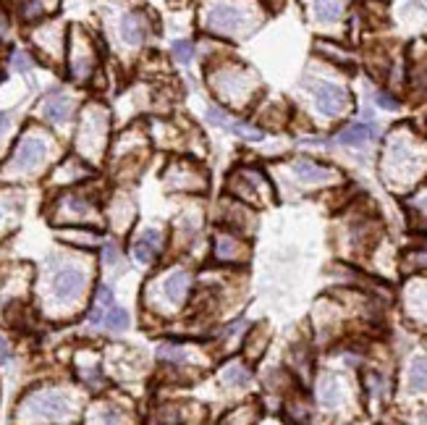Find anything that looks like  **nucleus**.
I'll use <instances>...</instances> for the list:
<instances>
[{
  "label": "nucleus",
  "mask_w": 427,
  "mask_h": 425,
  "mask_svg": "<svg viewBox=\"0 0 427 425\" xmlns=\"http://www.w3.org/2000/svg\"><path fill=\"white\" fill-rule=\"evenodd\" d=\"M189 286H192V276L186 271H176L171 273L168 278H165V286H163V292L168 297V302L173 305H181L186 292H189Z\"/></svg>",
  "instance_id": "13"
},
{
  "label": "nucleus",
  "mask_w": 427,
  "mask_h": 425,
  "mask_svg": "<svg viewBox=\"0 0 427 425\" xmlns=\"http://www.w3.org/2000/svg\"><path fill=\"white\" fill-rule=\"evenodd\" d=\"M45 158H47V142L40 134H27V137L19 140L16 150H13L8 171H13V174H32L34 168L43 165Z\"/></svg>",
  "instance_id": "4"
},
{
  "label": "nucleus",
  "mask_w": 427,
  "mask_h": 425,
  "mask_svg": "<svg viewBox=\"0 0 427 425\" xmlns=\"http://www.w3.org/2000/svg\"><path fill=\"white\" fill-rule=\"evenodd\" d=\"M45 119L53 121V124H63L68 116H71V98L66 92H53L50 98L45 100Z\"/></svg>",
  "instance_id": "12"
},
{
  "label": "nucleus",
  "mask_w": 427,
  "mask_h": 425,
  "mask_svg": "<svg viewBox=\"0 0 427 425\" xmlns=\"http://www.w3.org/2000/svg\"><path fill=\"white\" fill-rule=\"evenodd\" d=\"M294 174L299 176L301 181H328L333 176L331 168H322V165L312 163V161H299L294 165Z\"/></svg>",
  "instance_id": "16"
},
{
  "label": "nucleus",
  "mask_w": 427,
  "mask_h": 425,
  "mask_svg": "<svg viewBox=\"0 0 427 425\" xmlns=\"http://www.w3.org/2000/svg\"><path fill=\"white\" fill-rule=\"evenodd\" d=\"M95 61L97 55H95V47H92V40L82 29H74L71 45H68V66H71V74H74L76 82L89 79L92 68H95Z\"/></svg>",
  "instance_id": "5"
},
{
  "label": "nucleus",
  "mask_w": 427,
  "mask_h": 425,
  "mask_svg": "<svg viewBox=\"0 0 427 425\" xmlns=\"http://www.w3.org/2000/svg\"><path fill=\"white\" fill-rule=\"evenodd\" d=\"M13 11L24 24H37L50 13V0H13Z\"/></svg>",
  "instance_id": "10"
},
{
  "label": "nucleus",
  "mask_w": 427,
  "mask_h": 425,
  "mask_svg": "<svg viewBox=\"0 0 427 425\" xmlns=\"http://www.w3.org/2000/svg\"><path fill=\"white\" fill-rule=\"evenodd\" d=\"M87 286V276L79 268H74V265H66V268H58V271L53 273V281H50V294H53V299H58V302H74L76 297L84 292Z\"/></svg>",
  "instance_id": "6"
},
{
  "label": "nucleus",
  "mask_w": 427,
  "mask_h": 425,
  "mask_svg": "<svg viewBox=\"0 0 427 425\" xmlns=\"http://www.w3.org/2000/svg\"><path fill=\"white\" fill-rule=\"evenodd\" d=\"M207 119H210V124H213V126H223V129H231V124H234V121H231V116H228V113H225V110H220V108H207Z\"/></svg>",
  "instance_id": "26"
},
{
  "label": "nucleus",
  "mask_w": 427,
  "mask_h": 425,
  "mask_svg": "<svg viewBox=\"0 0 427 425\" xmlns=\"http://www.w3.org/2000/svg\"><path fill=\"white\" fill-rule=\"evenodd\" d=\"M68 410H71V399L61 389H40V392L27 394L19 407L24 420H63Z\"/></svg>",
  "instance_id": "1"
},
{
  "label": "nucleus",
  "mask_w": 427,
  "mask_h": 425,
  "mask_svg": "<svg viewBox=\"0 0 427 425\" xmlns=\"http://www.w3.org/2000/svg\"><path fill=\"white\" fill-rule=\"evenodd\" d=\"M8 121H11V116H8V113H0V134L8 129Z\"/></svg>",
  "instance_id": "34"
},
{
  "label": "nucleus",
  "mask_w": 427,
  "mask_h": 425,
  "mask_svg": "<svg viewBox=\"0 0 427 425\" xmlns=\"http://www.w3.org/2000/svg\"><path fill=\"white\" fill-rule=\"evenodd\" d=\"M158 250H160V234L152 229L142 231L137 237V241H134V258L139 262H152L155 255H158Z\"/></svg>",
  "instance_id": "11"
},
{
  "label": "nucleus",
  "mask_w": 427,
  "mask_h": 425,
  "mask_svg": "<svg viewBox=\"0 0 427 425\" xmlns=\"http://www.w3.org/2000/svg\"><path fill=\"white\" fill-rule=\"evenodd\" d=\"M32 43L43 50L50 53H61L63 50V32H61V24H40L32 32Z\"/></svg>",
  "instance_id": "8"
},
{
  "label": "nucleus",
  "mask_w": 427,
  "mask_h": 425,
  "mask_svg": "<svg viewBox=\"0 0 427 425\" xmlns=\"http://www.w3.org/2000/svg\"><path fill=\"white\" fill-rule=\"evenodd\" d=\"M0 221H3V207H0Z\"/></svg>",
  "instance_id": "36"
},
{
  "label": "nucleus",
  "mask_w": 427,
  "mask_h": 425,
  "mask_svg": "<svg viewBox=\"0 0 427 425\" xmlns=\"http://www.w3.org/2000/svg\"><path fill=\"white\" fill-rule=\"evenodd\" d=\"M8 34V13L0 8V40Z\"/></svg>",
  "instance_id": "32"
},
{
  "label": "nucleus",
  "mask_w": 427,
  "mask_h": 425,
  "mask_svg": "<svg viewBox=\"0 0 427 425\" xmlns=\"http://www.w3.org/2000/svg\"><path fill=\"white\" fill-rule=\"evenodd\" d=\"M409 386L412 392H427V357H417L409 368Z\"/></svg>",
  "instance_id": "19"
},
{
  "label": "nucleus",
  "mask_w": 427,
  "mask_h": 425,
  "mask_svg": "<svg viewBox=\"0 0 427 425\" xmlns=\"http://www.w3.org/2000/svg\"><path fill=\"white\" fill-rule=\"evenodd\" d=\"M107 134V113L100 105H89L84 110V119L79 124V150L87 155H97L103 150V142Z\"/></svg>",
  "instance_id": "3"
},
{
  "label": "nucleus",
  "mask_w": 427,
  "mask_h": 425,
  "mask_svg": "<svg viewBox=\"0 0 427 425\" xmlns=\"http://www.w3.org/2000/svg\"><path fill=\"white\" fill-rule=\"evenodd\" d=\"M113 305V292H110V286H100L97 289V297H95V305L89 310V323L92 326H100L103 320H105V310Z\"/></svg>",
  "instance_id": "17"
},
{
  "label": "nucleus",
  "mask_w": 427,
  "mask_h": 425,
  "mask_svg": "<svg viewBox=\"0 0 427 425\" xmlns=\"http://www.w3.org/2000/svg\"><path fill=\"white\" fill-rule=\"evenodd\" d=\"M322 402L328 404V407H336V402H338V386H336V381H328L322 386Z\"/></svg>",
  "instance_id": "28"
},
{
  "label": "nucleus",
  "mask_w": 427,
  "mask_h": 425,
  "mask_svg": "<svg viewBox=\"0 0 427 425\" xmlns=\"http://www.w3.org/2000/svg\"><path fill=\"white\" fill-rule=\"evenodd\" d=\"M375 103H377L383 110H398V100H394L391 95H385V92H377V95H375Z\"/></svg>",
  "instance_id": "30"
},
{
  "label": "nucleus",
  "mask_w": 427,
  "mask_h": 425,
  "mask_svg": "<svg viewBox=\"0 0 427 425\" xmlns=\"http://www.w3.org/2000/svg\"><path fill=\"white\" fill-rule=\"evenodd\" d=\"M202 24L207 32L239 34L246 24V8L239 0H207L202 11Z\"/></svg>",
  "instance_id": "2"
},
{
  "label": "nucleus",
  "mask_w": 427,
  "mask_h": 425,
  "mask_svg": "<svg viewBox=\"0 0 427 425\" xmlns=\"http://www.w3.org/2000/svg\"><path fill=\"white\" fill-rule=\"evenodd\" d=\"M158 357H160V360H171V362H183L186 360V352L179 347H171V344H163V347L158 349Z\"/></svg>",
  "instance_id": "25"
},
{
  "label": "nucleus",
  "mask_w": 427,
  "mask_h": 425,
  "mask_svg": "<svg viewBox=\"0 0 427 425\" xmlns=\"http://www.w3.org/2000/svg\"><path fill=\"white\" fill-rule=\"evenodd\" d=\"M223 381L228 383V386H244V383H249V371H244L241 365H228L223 371Z\"/></svg>",
  "instance_id": "21"
},
{
  "label": "nucleus",
  "mask_w": 427,
  "mask_h": 425,
  "mask_svg": "<svg viewBox=\"0 0 427 425\" xmlns=\"http://www.w3.org/2000/svg\"><path fill=\"white\" fill-rule=\"evenodd\" d=\"M11 66L19 71V74H27V71H32L34 68V58L29 53H24V50H16L11 55Z\"/></svg>",
  "instance_id": "24"
},
{
  "label": "nucleus",
  "mask_w": 427,
  "mask_h": 425,
  "mask_svg": "<svg viewBox=\"0 0 427 425\" xmlns=\"http://www.w3.org/2000/svg\"><path fill=\"white\" fill-rule=\"evenodd\" d=\"M215 252H218V258L220 260H234L236 255V241L228 239V237H218V244H215Z\"/></svg>",
  "instance_id": "23"
},
{
  "label": "nucleus",
  "mask_w": 427,
  "mask_h": 425,
  "mask_svg": "<svg viewBox=\"0 0 427 425\" xmlns=\"http://www.w3.org/2000/svg\"><path fill=\"white\" fill-rule=\"evenodd\" d=\"M171 53L179 64H189L194 55V45L189 43V40H176V43L171 45Z\"/></svg>",
  "instance_id": "22"
},
{
  "label": "nucleus",
  "mask_w": 427,
  "mask_h": 425,
  "mask_svg": "<svg viewBox=\"0 0 427 425\" xmlns=\"http://www.w3.org/2000/svg\"><path fill=\"white\" fill-rule=\"evenodd\" d=\"M8 357V344H6V338L0 336V360H6Z\"/></svg>",
  "instance_id": "35"
},
{
  "label": "nucleus",
  "mask_w": 427,
  "mask_h": 425,
  "mask_svg": "<svg viewBox=\"0 0 427 425\" xmlns=\"http://www.w3.org/2000/svg\"><path fill=\"white\" fill-rule=\"evenodd\" d=\"M241 326H244V320H236L234 326H228V328H225V334H223V336H234V334H239V328H241Z\"/></svg>",
  "instance_id": "33"
},
{
  "label": "nucleus",
  "mask_w": 427,
  "mask_h": 425,
  "mask_svg": "<svg viewBox=\"0 0 427 425\" xmlns=\"http://www.w3.org/2000/svg\"><path fill=\"white\" fill-rule=\"evenodd\" d=\"M118 32H121V37H123L126 45H142L147 40V34H150V19H147V13L142 11L123 13L121 22H118Z\"/></svg>",
  "instance_id": "7"
},
{
  "label": "nucleus",
  "mask_w": 427,
  "mask_h": 425,
  "mask_svg": "<svg viewBox=\"0 0 427 425\" xmlns=\"http://www.w3.org/2000/svg\"><path fill=\"white\" fill-rule=\"evenodd\" d=\"M110 331H123V328H128V313L123 310V307H116L110 305L107 307V315L105 320H103Z\"/></svg>",
  "instance_id": "20"
},
{
  "label": "nucleus",
  "mask_w": 427,
  "mask_h": 425,
  "mask_svg": "<svg viewBox=\"0 0 427 425\" xmlns=\"http://www.w3.org/2000/svg\"><path fill=\"white\" fill-rule=\"evenodd\" d=\"M312 8H315V16H317L320 22L331 24V22H338V19H341L343 0H315Z\"/></svg>",
  "instance_id": "18"
},
{
  "label": "nucleus",
  "mask_w": 427,
  "mask_h": 425,
  "mask_svg": "<svg viewBox=\"0 0 427 425\" xmlns=\"http://www.w3.org/2000/svg\"><path fill=\"white\" fill-rule=\"evenodd\" d=\"M375 134H377L375 126H367V124H352V126H346V129L336 137V142L343 144V147H362L364 142L373 140Z\"/></svg>",
  "instance_id": "14"
},
{
  "label": "nucleus",
  "mask_w": 427,
  "mask_h": 425,
  "mask_svg": "<svg viewBox=\"0 0 427 425\" xmlns=\"http://www.w3.org/2000/svg\"><path fill=\"white\" fill-rule=\"evenodd\" d=\"M231 131L239 134V137H246V140H262V131L252 129V126H246V124H231Z\"/></svg>",
  "instance_id": "27"
},
{
  "label": "nucleus",
  "mask_w": 427,
  "mask_h": 425,
  "mask_svg": "<svg viewBox=\"0 0 427 425\" xmlns=\"http://www.w3.org/2000/svg\"><path fill=\"white\" fill-rule=\"evenodd\" d=\"M63 239H71V241H84V244H92L97 239L92 231H66Z\"/></svg>",
  "instance_id": "29"
},
{
  "label": "nucleus",
  "mask_w": 427,
  "mask_h": 425,
  "mask_svg": "<svg viewBox=\"0 0 427 425\" xmlns=\"http://www.w3.org/2000/svg\"><path fill=\"white\" fill-rule=\"evenodd\" d=\"M58 210H61L63 218H84V216H89L92 205H89V200L84 195L71 192V195H63L58 200Z\"/></svg>",
  "instance_id": "15"
},
{
  "label": "nucleus",
  "mask_w": 427,
  "mask_h": 425,
  "mask_svg": "<svg viewBox=\"0 0 427 425\" xmlns=\"http://www.w3.org/2000/svg\"><path fill=\"white\" fill-rule=\"evenodd\" d=\"M343 105H346V92L336 84H320L317 87V108L325 113V116H336L341 113Z\"/></svg>",
  "instance_id": "9"
},
{
  "label": "nucleus",
  "mask_w": 427,
  "mask_h": 425,
  "mask_svg": "<svg viewBox=\"0 0 427 425\" xmlns=\"http://www.w3.org/2000/svg\"><path fill=\"white\" fill-rule=\"evenodd\" d=\"M118 258H121V255H118L116 244H113V241H107V244H105V262H107V265H116Z\"/></svg>",
  "instance_id": "31"
}]
</instances>
